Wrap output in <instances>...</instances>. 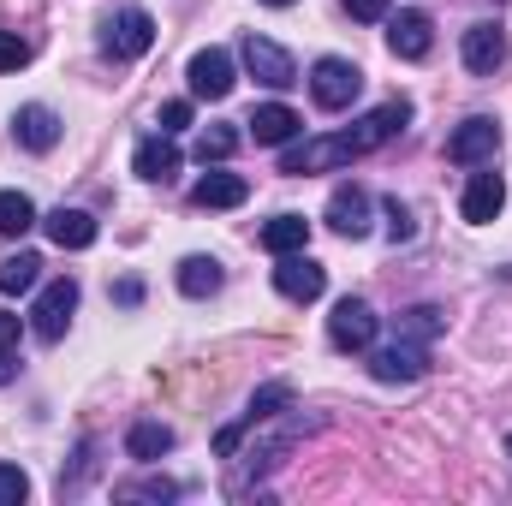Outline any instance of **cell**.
Returning a JSON list of instances; mask_svg holds the SVG:
<instances>
[{
  "label": "cell",
  "mask_w": 512,
  "mask_h": 506,
  "mask_svg": "<svg viewBox=\"0 0 512 506\" xmlns=\"http://www.w3.org/2000/svg\"><path fill=\"white\" fill-rule=\"evenodd\" d=\"M42 233H48L60 251H90V245H96V215H84V209H54V215H42Z\"/></svg>",
  "instance_id": "cell-18"
},
{
  "label": "cell",
  "mask_w": 512,
  "mask_h": 506,
  "mask_svg": "<svg viewBox=\"0 0 512 506\" xmlns=\"http://www.w3.org/2000/svg\"><path fill=\"white\" fill-rule=\"evenodd\" d=\"M245 126H251L256 143H268V149H286V143H292V137L304 131V120H298V114H292L286 102H262V108H256Z\"/></svg>",
  "instance_id": "cell-19"
},
{
  "label": "cell",
  "mask_w": 512,
  "mask_h": 506,
  "mask_svg": "<svg viewBox=\"0 0 512 506\" xmlns=\"http://www.w3.org/2000/svg\"><path fill=\"white\" fill-rule=\"evenodd\" d=\"M221 286H227V274H221L215 256H185V262H179V292H185V298H215Z\"/></svg>",
  "instance_id": "cell-21"
},
{
  "label": "cell",
  "mask_w": 512,
  "mask_h": 506,
  "mask_svg": "<svg viewBox=\"0 0 512 506\" xmlns=\"http://www.w3.org/2000/svg\"><path fill=\"white\" fill-rule=\"evenodd\" d=\"M376 310L364 304V298H340L334 304V316H328V340L340 346V352H370L376 346Z\"/></svg>",
  "instance_id": "cell-9"
},
{
  "label": "cell",
  "mask_w": 512,
  "mask_h": 506,
  "mask_svg": "<svg viewBox=\"0 0 512 506\" xmlns=\"http://www.w3.org/2000/svg\"><path fill=\"white\" fill-rule=\"evenodd\" d=\"M274 292H280V298H292V304H316V298L328 292V268H322V262H310L304 251L280 256V268H274Z\"/></svg>",
  "instance_id": "cell-10"
},
{
  "label": "cell",
  "mask_w": 512,
  "mask_h": 506,
  "mask_svg": "<svg viewBox=\"0 0 512 506\" xmlns=\"http://www.w3.org/2000/svg\"><path fill=\"white\" fill-rule=\"evenodd\" d=\"M131 167H137V179H149V185H173L179 167H185V155H179V143L161 131V137H143V143H137Z\"/></svg>",
  "instance_id": "cell-14"
},
{
  "label": "cell",
  "mask_w": 512,
  "mask_h": 506,
  "mask_svg": "<svg viewBox=\"0 0 512 506\" xmlns=\"http://www.w3.org/2000/svg\"><path fill=\"white\" fill-rule=\"evenodd\" d=\"M24 495H30V477L18 465H0V506H18Z\"/></svg>",
  "instance_id": "cell-30"
},
{
  "label": "cell",
  "mask_w": 512,
  "mask_h": 506,
  "mask_svg": "<svg viewBox=\"0 0 512 506\" xmlns=\"http://www.w3.org/2000/svg\"><path fill=\"white\" fill-rule=\"evenodd\" d=\"M310 96H316V108L340 114V108H352V102L364 96V72H358L352 60H340V54H322V60L310 66Z\"/></svg>",
  "instance_id": "cell-3"
},
{
  "label": "cell",
  "mask_w": 512,
  "mask_h": 506,
  "mask_svg": "<svg viewBox=\"0 0 512 506\" xmlns=\"http://www.w3.org/2000/svg\"><path fill=\"white\" fill-rule=\"evenodd\" d=\"M36 227V203L24 191H0V239H18Z\"/></svg>",
  "instance_id": "cell-24"
},
{
  "label": "cell",
  "mask_w": 512,
  "mask_h": 506,
  "mask_svg": "<svg viewBox=\"0 0 512 506\" xmlns=\"http://www.w3.org/2000/svg\"><path fill=\"white\" fill-rule=\"evenodd\" d=\"M262 6H292V0H262Z\"/></svg>",
  "instance_id": "cell-38"
},
{
  "label": "cell",
  "mask_w": 512,
  "mask_h": 506,
  "mask_svg": "<svg viewBox=\"0 0 512 506\" xmlns=\"http://www.w3.org/2000/svg\"><path fill=\"white\" fill-rule=\"evenodd\" d=\"M501 209H507V179H501V173H471V185H465V197H459V215H465L471 227H489Z\"/></svg>",
  "instance_id": "cell-15"
},
{
  "label": "cell",
  "mask_w": 512,
  "mask_h": 506,
  "mask_svg": "<svg viewBox=\"0 0 512 506\" xmlns=\"http://www.w3.org/2000/svg\"><path fill=\"white\" fill-rule=\"evenodd\" d=\"M185 78H191V96H203V102H227V96H233V84H239V72H233V54H227V48H197V54H191V66H185Z\"/></svg>",
  "instance_id": "cell-8"
},
{
  "label": "cell",
  "mask_w": 512,
  "mask_h": 506,
  "mask_svg": "<svg viewBox=\"0 0 512 506\" xmlns=\"http://www.w3.org/2000/svg\"><path fill=\"white\" fill-rule=\"evenodd\" d=\"M352 18H364V24H376V18H387L393 12V0H340Z\"/></svg>",
  "instance_id": "cell-33"
},
{
  "label": "cell",
  "mask_w": 512,
  "mask_h": 506,
  "mask_svg": "<svg viewBox=\"0 0 512 506\" xmlns=\"http://www.w3.org/2000/svg\"><path fill=\"white\" fill-rule=\"evenodd\" d=\"M24 60H30V42L12 36V30H0V72H18Z\"/></svg>",
  "instance_id": "cell-31"
},
{
  "label": "cell",
  "mask_w": 512,
  "mask_h": 506,
  "mask_svg": "<svg viewBox=\"0 0 512 506\" xmlns=\"http://www.w3.org/2000/svg\"><path fill=\"white\" fill-rule=\"evenodd\" d=\"M114 304H143V280H120V286H114Z\"/></svg>",
  "instance_id": "cell-36"
},
{
  "label": "cell",
  "mask_w": 512,
  "mask_h": 506,
  "mask_svg": "<svg viewBox=\"0 0 512 506\" xmlns=\"http://www.w3.org/2000/svg\"><path fill=\"white\" fill-rule=\"evenodd\" d=\"M239 60H245V72H251L256 84H268V90H292L298 84V60L280 48V42H268V36H245V48H239Z\"/></svg>",
  "instance_id": "cell-6"
},
{
  "label": "cell",
  "mask_w": 512,
  "mask_h": 506,
  "mask_svg": "<svg viewBox=\"0 0 512 506\" xmlns=\"http://www.w3.org/2000/svg\"><path fill=\"white\" fill-rule=\"evenodd\" d=\"M441 328H447V316H441L435 304H417V310H405V316H399V334H405V340H423V346H429Z\"/></svg>",
  "instance_id": "cell-28"
},
{
  "label": "cell",
  "mask_w": 512,
  "mask_h": 506,
  "mask_svg": "<svg viewBox=\"0 0 512 506\" xmlns=\"http://www.w3.org/2000/svg\"><path fill=\"white\" fill-rule=\"evenodd\" d=\"M465 66H471L477 78H495V72L507 66V30H501V24H471V30H465Z\"/></svg>",
  "instance_id": "cell-16"
},
{
  "label": "cell",
  "mask_w": 512,
  "mask_h": 506,
  "mask_svg": "<svg viewBox=\"0 0 512 506\" xmlns=\"http://www.w3.org/2000/svg\"><path fill=\"white\" fill-rule=\"evenodd\" d=\"M126 453L131 459H143V465L161 459V453H173V429H167V423H131L126 429Z\"/></svg>",
  "instance_id": "cell-23"
},
{
  "label": "cell",
  "mask_w": 512,
  "mask_h": 506,
  "mask_svg": "<svg viewBox=\"0 0 512 506\" xmlns=\"http://www.w3.org/2000/svg\"><path fill=\"white\" fill-rule=\"evenodd\" d=\"M12 376H18V358H12V352H0V387H6Z\"/></svg>",
  "instance_id": "cell-37"
},
{
  "label": "cell",
  "mask_w": 512,
  "mask_h": 506,
  "mask_svg": "<svg viewBox=\"0 0 512 506\" xmlns=\"http://www.w3.org/2000/svg\"><path fill=\"white\" fill-rule=\"evenodd\" d=\"M155 48V18L143 12V6H126V12H114L108 24H102V54H114V60H143Z\"/></svg>",
  "instance_id": "cell-5"
},
{
  "label": "cell",
  "mask_w": 512,
  "mask_h": 506,
  "mask_svg": "<svg viewBox=\"0 0 512 506\" xmlns=\"http://www.w3.org/2000/svg\"><path fill=\"white\" fill-rule=\"evenodd\" d=\"M382 209H387V239H393V245H411V239H417V215H411V203L387 197Z\"/></svg>",
  "instance_id": "cell-29"
},
{
  "label": "cell",
  "mask_w": 512,
  "mask_h": 506,
  "mask_svg": "<svg viewBox=\"0 0 512 506\" xmlns=\"http://www.w3.org/2000/svg\"><path fill=\"white\" fill-rule=\"evenodd\" d=\"M191 126V102H161V131L173 137V131Z\"/></svg>",
  "instance_id": "cell-34"
},
{
  "label": "cell",
  "mask_w": 512,
  "mask_h": 506,
  "mask_svg": "<svg viewBox=\"0 0 512 506\" xmlns=\"http://www.w3.org/2000/svg\"><path fill=\"white\" fill-rule=\"evenodd\" d=\"M411 120V102H382L376 114H364L358 126L334 131V137H310V143H292L286 155H280V173H292V179H304V173H334V167H346V161H358V155H370V149H382L387 137H399Z\"/></svg>",
  "instance_id": "cell-1"
},
{
  "label": "cell",
  "mask_w": 512,
  "mask_h": 506,
  "mask_svg": "<svg viewBox=\"0 0 512 506\" xmlns=\"http://www.w3.org/2000/svg\"><path fill=\"white\" fill-rule=\"evenodd\" d=\"M304 245H310V221H304V215H274V221L262 227V251L292 256V251H304Z\"/></svg>",
  "instance_id": "cell-22"
},
{
  "label": "cell",
  "mask_w": 512,
  "mask_h": 506,
  "mask_svg": "<svg viewBox=\"0 0 512 506\" xmlns=\"http://www.w3.org/2000/svg\"><path fill=\"white\" fill-rule=\"evenodd\" d=\"M286 405H292V387H286V381H268V387H256V393H251V405H245V417H239V423L256 429L262 417H274V411H286Z\"/></svg>",
  "instance_id": "cell-25"
},
{
  "label": "cell",
  "mask_w": 512,
  "mask_h": 506,
  "mask_svg": "<svg viewBox=\"0 0 512 506\" xmlns=\"http://www.w3.org/2000/svg\"><path fill=\"white\" fill-rule=\"evenodd\" d=\"M18 334H24V316L0 310V352H12V346H18Z\"/></svg>",
  "instance_id": "cell-35"
},
{
  "label": "cell",
  "mask_w": 512,
  "mask_h": 506,
  "mask_svg": "<svg viewBox=\"0 0 512 506\" xmlns=\"http://www.w3.org/2000/svg\"><path fill=\"white\" fill-rule=\"evenodd\" d=\"M387 48H393L399 60H423V54L435 48V24H429V12H417V6L393 12V18H387Z\"/></svg>",
  "instance_id": "cell-12"
},
{
  "label": "cell",
  "mask_w": 512,
  "mask_h": 506,
  "mask_svg": "<svg viewBox=\"0 0 512 506\" xmlns=\"http://www.w3.org/2000/svg\"><path fill=\"white\" fill-rule=\"evenodd\" d=\"M12 137H18V149L48 155V149L60 143V114H54V108H42V102H30V108H18V114H12Z\"/></svg>",
  "instance_id": "cell-17"
},
{
  "label": "cell",
  "mask_w": 512,
  "mask_h": 506,
  "mask_svg": "<svg viewBox=\"0 0 512 506\" xmlns=\"http://www.w3.org/2000/svg\"><path fill=\"white\" fill-rule=\"evenodd\" d=\"M507 459H512V435H507Z\"/></svg>",
  "instance_id": "cell-39"
},
{
  "label": "cell",
  "mask_w": 512,
  "mask_h": 506,
  "mask_svg": "<svg viewBox=\"0 0 512 506\" xmlns=\"http://www.w3.org/2000/svg\"><path fill=\"white\" fill-rule=\"evenodd\" d=\"M36 274H42V256L36 251H18L0 262V292H30L36 286Z\"/></svg>",
  "instance_id": "cell-26"
},
{
  "label": "cell",
  "mask_w": 512,
  "mask_h": 506,
  "mask_svg": "<svg viewBox=\"0 0 512 506\" xmlns=\"http://www.w3.org/2000/svg\"><path fill=\"white\" fill-rule=\"evenodd\" d=\"M256 429H262V435L251 441V453L239 459V483H245V477H262L268 465H280V459L292 453V441H304V435L316 429V417H304V411H292V405H286V411L262 417Z\"/></svg>",
  "instance_id": "cell-2"
},
{
  "label": "cell",
  "mask_w": 512,
  "mask_h": 506,
  "mask_svg": "<svg viewBox=\"0 0 512 506\" xmlns=\"http://www.w3.org/2000/svg\"><path fill=\"white\" fill-rule=\"evenodd\" d=\"M126 495H131V501H173V495H179V483H167V477H149V483H131Z\"/></svg>",
  "instance_id": "cell-32"
},
{
  "label": "cell",
  "mask_w": 512,
  "mask_h": 506,
  "mask_svg": "<svg viewBox=\"0 0 512 506\" xmlns=\"http://www.w3.org/2000/svg\"><path fill=\"white\" fill-rule=\"evenodd\" d=\"M370 376L387 381V387L393 381H423L429 376V346L423 340H405V334L393 346H370Z\"/></svg>",
  "instance_id": "cell-7"
},
{
  "label": "cell",
  "mask_w": 512,
  "mask_h": 506,
  "mask_svg": "<svg viewBox=\"0 0 512 506\" xmlns=\"http://www.w3.org/2000/svg\"><path fill=\"white\" fill-rule=\"evenodd\" d=\"M251 197V185L239 179V173H203L197 185H191V203L197 209H239Z\"/></svg>",
  "instance_id": "cell-20"
},
{
  "label": "cell",
  "mask_w": 512,
  "mask_h": 506,
  "mask_svg": "<svg viewBox=\"0 0 512 506\" xmlns=\"http://www.w3.org/2000/svg\"><path fill=\"white\" fill-rule=\"evenodd\" d=\"M495 149H501V126L489 114H471L465 126L447 137V161H459V167H483Z\"/></svg>",
  "instance_id": "cell-11"
},
{
  "label": "cell",
  "mask_w": 512,
  "mask_h": 506,
  "mask_svg": "<svg viewBox=\"0 0 512 506\" xmlns=\"http://www.w3.org/2000/svg\"><path fill=\"white\" fill-rule=\"evenodd\" d=\"M233 149H239V131L233 126H203V137H197V161L203 167H221Z\"/></svg>",
  "instance_id": "cell-27"
},
{
  "label": "cell",
  "mask_w": 512,
  "mask_h": 506,
  "mask_svg": "<svg viewBox=\"0 0 512 506\" xmlns=\"http://www.w3.org/2000/svg\"><path fill=\"white\" fill-rule=\"evenodd\" d=\"M370 191L364 185H334V197H328V227L340 233V239H364L370 233Z\"/></svg>",
  "instance_id": "cell-13"
},
{
  "label": "cell",
  "mask_w": 512,
  "mask_h": 506,
  "mask_svg": "<svg viewBox=\"0 0 512 506\" xmlns=\"http://www.w3.org/2000/svg\"><path fill=\"white\" fill-rule=\"evenodd\" d=\"M72 310H78V280L72 274H60V280H48L42 286V298H36V310H30V334L36 340H66V328H72Z\"/></svg>",
  "instance_id": "cell-4"
}]
</instances>
